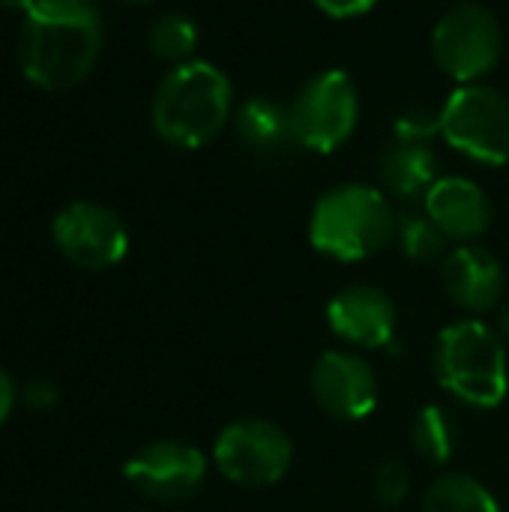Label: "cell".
Listing matches in <instances>:
<instances>
[{
  "instance_id": "1",
  "label": "cell",
  "mask_w": 509,
  "mask_h": 512,
  "mask_svg": "<svg viewBox=\"0 0 509 512\" xmlns=\"http://www.w3.org/2000/svg\"><path fill=\"white\" fill-rule=\"evenodd\" d=\"M102 15L90 0H36L18 30V66L48 93L78 87L102 54Z\"/></svg>"
},
{
  "instance_id": "2",
  "label": "cell",
  "mask_w": 509,
  "mask_h": 512,
  "mask_svg": "<svg viewBox=\"0 0 509 512\" xmlns=\"http://www.w3.org/2000/svg\"><path fill=\"white\" fill-rule=\"evenodd\" d=\"M234 117V84L210 60H186L165 72L153 93V132L177 150H201Z\"/></svg>"
},
{
  "instance_id": "3",
  "label": "cell",
  "mask_w": 509,
  "mask_h": 512,
  "mask_svg": "<svg viewBox=\"0 0 509 512\" xmlns=\"http://www.w3.org/2000/svg\"><path fill=\"white\" fill-rule=\"evenodd\" d=\"M399 216L387 195L366 183H339L327 189L309 216V243L315 252L354 264L378 255L396 240Z\"/></svg>"
},
{
  "instance_id": "4",
  "label": "cell",
  "mask_w": 509,
  "mask_h": 512,
  "mask_svg": "<svg viewBox=\"0 0 509 512\" xmlns=\"http://www.w3.org/2000/svg\"><path fill=\"white\" fill-rule=\"evenodd\" d=\"M435 375L441 387L468 408L489 411L507 399V348L498 330L477 318L453 321L435 342Z\"/></svg>"
},
{
  "instance_id": "5",
  "label": "cell",
  "mask_w": 509,
  "mask_h": 512,
  "mask_svg": "<svg viewBox=\"0 0 509 512\" xmlns=\"http://www.w3.org/2000/svg\"><path fill=\"white\" fill-rule=\"evenodd\" d=\"M441 111V138L480 165L509 162V99L489 84H459Z\"/></svg>"
},
{
  "instance_id": "6",
  "label": "cell",
  "mask_w": 509,
  "mask_h": 512,
  "mask_svg": "<svg viewBox=\"0 0 509 512\" xmlns=\"http://www.w3.org/2000/svg\"><path fill=\"white\" fill-rule=\"evenodd\" d=\"M432 57L456 84H480L504 57V30L483 3H456L432 30Z\"/></svg>"
},
{
  "instance_id": "7",
  "label": "cell",
  "mask_w": 509,
  "mask_h": 512,
  "mask_svg": "<svg viewBox=\"0 0 509 512\" xmlns=\"http://www.w3.org/2000/svg\"><path fill=\"white\" fill-rule=\"evenodd\" d=\"M297 147L309 153H333L348 144L360 123V93L345 69L312 75L291 102Z\"/></svg>"
},
{
  "instance_id": "8",
  "label": "cell",
  "mask_w": 509,
  "mask_h": 512,
  "mask_svg": "<svg viewBox=\"0 0 509 512\" xmlns=\"http://www.w3.org/2000/svg\"><path fill=\"white\" fill-rule=\"evenodd\" d=\"M294 462V444L288 432L261 417H243L228 423L213 444V465L237 486L261 489L276 486Z\"/></svg>"
},
{
  "instance_id": "9",
  "label": "cell",
  "mask_w": 509,
  "mask_h": 512,
  "mask_svg": "<svg viewBox=\"0 0 509 512\" xmlns=\"http://www.w3.org/2000/svg\"><path fill=\"white\" fill-rule=\"evenodd\" d=\"M57 252L78 270H111L129 252L126 222L99 201H72L51 222Z\"/></svg>"
},
{
  "instance_id": "10",
  "label": "cell",
  "mask_w": 509,
  "mask_h": 512,
  "mask_svg": "<svg viewBox=\"0 0 509 512\" xmlns=\"http://www.w3.org/2000/svg\"><path fill=\"white\" fill-rule=\"evenodd\" d=\"M126 483L153 504H183L192 501L207 483V459L198 447L162 438L144 444L123 465Z\"/></svg>"
},
{
  "instance_id": "11",
  "label": "cell",
  "mask_w": 509,
  "mask_h": 512,
  "mask_svg": "<svg viewBox=\"0 0 509 512\" xmlns=\"http://www.w3.org/2000/svg\"><path fill=\"white\" fill-rule=\"evenodd\" d=\"M312 396L333 420H366L378 408V375L351 351H327L312 369Z\"/></svg>"
},
{
  "instance_id": "12",
  "label": "cell",
  "mask_w": 509,
  "mask_h": 512,
  "mask_svg": "<svg viewBox=\"0 0 509 512\" xmlns=\"http://www.w3.org/2000/svg\"><path fill=\"white\" fill-rule=\"evenodd\" d=\"M327 324L348 345L387 348L396 345L399 309L378 285H348L327 303Z\"/></svg>"
},
{
  "instance_id": "13",
  "label": "cell",
  "mask_w": 509,
  "mask_h": 512,
  "mask_svg": "<svg viewBox=\"0 0 509 512\" xmlns=\"http://www.w3.org/2000/svg\"><path fill=\"white\" fill-rule=\"evenodd\" d=\"M441 282L447 297L465 312H489L501 303L507 288L504 264L480 243H459L444 255Z\"/></svg>"
},
{
  "instance_id": "14",
  "label": "cell",
  "mask_w": 509,
  "mask_h": 512,
  "mask_svg": "<svg viewBox=\"0 0 509 512\" xmlns=\"http://www.w3.org/2000/svg\"><path fill=\"white\" fill-rule=\"evenodd\" d=\"M423 207L447 240L474 243L492 228V201L471 177H438L435 186L426 192Z\"/></svg>"
},
{
  "instance_id": "15",
  "label": "cell",
  "mask_w": 509,
  "mask_h": 512,
  "mask_svg": "<svg viewBox=\"0 0 509 512\" xmlns=\"http://www.w3.org/2000/svg\"><path fill=\"white\" fill-rule=\"evenodd\" d=\"M231 126L243 141V147L261 156H276L297 147L291 105H282L279 99L270 96H249L243 105H237Z\"/></svg>"
},
{
  "instance_id": "16",
  "label": "cell",
  "mask_w": 509,
  "mask_h": 512,
  "mask_svg": "<svg viewBox=\"0 0 509 512\" xmlns=\"http://www.w3.org/2000/svg\"><path fill=\"white\" fill-rule=\"evenodd\" d=\"M378 177L399 198H426L438 180V153L429 144L393 141L378 159Z\"/></svg>"
},
{
  "instance_id": "17",
  "label": "cell",
  "mask_w": 509,
  "mask_h": 512,
  "mask_svg": "<svg viewBox=\"0 0 509 512\" xmlns=\"http://www.w3.org/2000/svg\"><path fill=\"white\" fill-rule=\"evenodd\" d=\"M459 420L444 405H423L411 423V447L432 465H447L459 450Z\"/></svg>"
},
{
  "instance_id": "18",
  "label": "cell",
  "mask_w": 509,
  "mask_h": 512,
  "mask_svg": "<svg viewBox=\"0 0 509 512\" xmlns=\"http://www.w3.org/2000/svg\"><path fill=\"white\" fill-rule=\"evenodd\" d=\"M423 512H501V504L480 480L450 471L426 489Z\"/></svg>"
},
{
  "instance_id": "19",
  "label": "cell",
  "mask_w": 509,
  "mask_h": 512,
  "mask_svg": "<svg viewBox=\"0 0 509 512\" xmlns=\"http://www.w3.org/2000/svg\"><path fill=\"white\" fill-rule=\"evenodd\" d=\"M198 45V24L183 15V12H168L159 15L150 30H147V48L153 57L165 60V63H186L192 60Z\"/></svg>"
},
{
  "instance_id": "20",
  "label": "cell",
  "mask_w": 509,
  "mask_h": 512,
  "mask_svg": "<svg viewBox=\"0 0 509 512\" xmlns=\"http://www.w3.org/2000/svg\"><path fill=\"white\" fill-rule=\"evenodd\" d=\"M396 243L402 249L405 258L411 261H435V258H444L447 255V237L441 234V228L423 213H408V216H399V225H396Z\"/></svg>"
},
{
  "instance_id": "21",
  "label": "cell",
  "mask_w": 509,
  "mask_h": 512,
  "mask_svg": "<svg viewBox=\"0 0 509 512\" xmlns=\"http://www.w3.org/2000/svg\"><path fill=\"white\" fill-rule=\"evenodd\" d=\"M411 495V471L402 459H384L372 474V498L378 507H402Z\"/></svg>"
},
{
  "instance_id": "22",
  "label": "cell",
  "mask_w": 509,
  "mask_h": 512,
  "mask_svg": "<svg viewBox=\"0 0 509 512\" xmlns=\"http://www.w3.org/2000/svg\"><path fill=\"white\" fill-rule=\"evenodd\" d=\"M435 135H441V111L429 105H411L399 111L393 120V138L408 144H429Z\"/></svg>"
},
{
  "instance_id": "23",
  "label": "cell",
  "mask_w": 509,
  "mask_h": 512,
  "mask_svg": "<svg viewBox=\"0 0 509 512\" xmlns=\"http://www.w3.org/2000/svg\"><path fill=\"white\" fill-rule=\"evenodd\" d=\"M324 15L336 18V21H345V18H360V15H369L381 0H312Z\"/></svg>"
},
{
  "instance_id": "24",
  "label": "cell",
  "mask_w": 509,
  "mask_h": 512,
  "mask_svg": "<svg viewBox=\"0 0 509 512\" xmlns=\"http://www.w3.org/2000/svg\"><path fill=\"white\" fill-rule=\"evenodd\" d=\"M24 402L33 411H51L57 405V387L51 381H33L24 387Z\"/></svg>"
},
{
  "instance_id": "25",
  "label": "cell",
  "mask_w": 509,
  "mask_h": 512,
  "mask_svg": "<svg viewBox=\"0 0 509 512\" xmlns=\"http://www.w3.org/2000/svg\"><path fill=\"white\" fill-rule=\"evenodd\" d=\"M15 399H18V387H15V381H12V375L0 369V426L12 417Z\"/></svg>"
},
{
  "instance_id": "26",
  "label": "cell",
  "mask_w": 509,
  "mask_h": 512,
  "mask_svg": "<svg viewBox=\"0 0 509 512\" xmlns=\"http://www.w3.org/2000/svg\"><path fill=\"white\" fill-rule=\"evenodd\" d=\"M498 333H501V339H507L509 342V300H507V306L501 309V318H498Z\"/></svg>"
},
{
  "instance_id": "27",
  "label": "cell",
  "mask_w": 509,
  "mask_h": 512,
  "mask_svg": "<svg viewBox=\"0 0 509 512\" xmlns=\"http://www.w3.org/2000/svg\"><path fill=\"white\" fill-rule=\"evenodd\" d=\"M33 3H36V0H0L3 9H21V12H27Z\"/></svg>"
},
{
  "instance_id": "28",
  "label": "cell",
  "mask_w": 509,
  "mask_h": 512,
  "mask_svg": "<svg viewBox=\"0 0 509 512\" xmlns=\"http://www.w3.org/2000/svg\"><path fill=\"white\" fill-rule=\"evenodd\" d=\"M123 3H150V0H123Z\"/></svg>"
}]
</instances>
